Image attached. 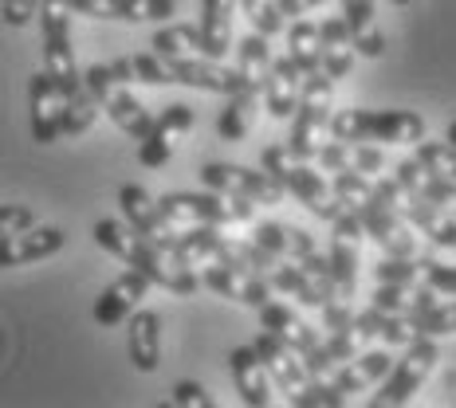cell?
<instances>
[{
	"instance_id": "obj_1",
	"label": "cell",
	"mask_w": 456,
	"mask_h": 408,
	"mask_svg": "<svg viewBox=\"0 0 456 408\" xmlns=\"http://www.w3.org/2000/svg\"><path fill=\"white\" fill-rule=\"evenodd\" d=\"M71 8L68 0H44L40 4V32H44V71L60 83L63 91V134H87L99 118V99H94L87 75H79L71 44Z\"/></svg>"
},
{
	"instance_id": "obj_2",
	"label": "cell",
	"mask_w": 456,
	"mask_h": 408,
	"mask_svg": "<svg viewBox=\"0 0 456 408\" xmlns=\"http://www.w3.org/2000/svg\"><path fill=\"white\" fill-rule=\"evenodd\" d=\"M94 244H99L102 252H110L114 260H122V263H130V268H138V271H146L150 279H154V287H166L169 295H197L201 291V283H205V275H197L193 263H185L177 252H169V248H161V244H154L150 236H142L138 228H130V224H122V220H99L94 224Z\"/></svg>"
},
{
	"instance_id": "obj_3",
	"label": "cell",
	"mask_w": 456,
	"mask_h": 408,
	"mask_svg": "<svg viewBox=\"0 0 456 408\" xmlns=\"http://www.w3.org/2000/svg\"><path fill=\"white\" fill-rule=\"evenodd\" d=\"M260 165L268 169V173L288 188L291 196H296L299 204H307L311 212L319 216V220H338L342 212H346V204L335 196V188H327L319 169L307 165V157H299L291 146H264L260 154Z\"/></svg>"
},
{
	"instance_id": "obj_4",
	"label": "cell",
	"mask_w": 456,
	"mask_h": 408,
	"mask_svg": "<svg viewBox=\"0 0 456 408\" xmlns=\"http://www.w3.org/2000/svg\"><path fill=\"white\" fill-rule=\"evenodd\" d=\"M330 138L342 141H389V146H417L425 141V118L417 110H335Z\"/></svg>"
},
{
	"instance_id": "obj_5",
	"label": "cell",
	"mask_w": 456,
	"mask_h": 408,
	"mask_svg": "<svg viewBox=\"0 0 456 408\" xmlns=\"http://www.w3.org/2000/svg\"><path fill=\"white\" fill-rule=\"evenodd\" d=\"M335 79L327 71H315L303 79V94H299V110H296V122H291V138L288 146L296 149L299 157L315 161L319 149L327 146V134H330V118H335Z\"/></svg>"
},
{
	"instance_id": "obj_6",
	"label": "cell",
	"mask_w": 456,
	"mask_h": 408,
	"mask_svg": "<svg viewBox=\"0 0 456 408\" xmlns=\"http://www.w3.org/2000/svg\"><path fill=\"white\" fill-rule=\"evenodd\" d=\"M169 220L177 224H213V228H232V224H252L256 204L244 196H224L216 188L208 193H166L161 196Z\"/></svg>"
},
{
	"instance_id": "obj_7",
	"label": "cell",
	"mask_w": 456,
	"mask_h": 408,
	"mask_svg": "<svg viewBox=\"0 0 456 408\" xmlns=\"http://www.w3.org/2000/svg\"><path fill=\"white\" fill-rule=\"evenodd\" d=\"M87 83H91L94 99H99V107L110 114V122L122 130V134L134 138V141L150 138L154 118H150V110L138 102V94L130 91V83H122L118 75H114L110 63H94V68L87 71Z\"/></svg>"
},
{
	"instance_id": "obj_8",
	"label": "cell",
	"mask_w": 456,
	"mask_h": 408,
	"mask_svg": "<svg viewBox=\"0 0 456 408\" xmlns=\"http://www.w3.org/2000/svg\"><path fill=\"white\" fill-rule=\"evenodd\" d=\"M436 357H441V349H436V338L421 334L417 341H410L402 354V362H394V369H389L382 393L370 396V404L374 408H397V404H410L413 393H421V385L429 381Z\"/></svg>"
},
{
	"instance_id": "obj_9",
	"label": "cell",
	"mask_w": 456,
	"mask_h": 408,
	"mask_svg": "<svg viewBox=\"0 0 456 408\" xmlns=\"http://www.w3.org/2000/svg\"><path fill=\"white\" fill-rule=\"evenodd\" d=\"M201 181L205 188H216L224 196H244L252 204H264V208H275L283 204L288 188H283L268 169H248V165H232V161H208L201 165Z\"/></svg>"
},
{
	"instance_id": "obj_10",
	"label": "cell",
	"mask_w": 456,
	"mask_h": 408,
	"mask_svg": "<svg viewBox=\"0 0 456 408\" xmlns=\"http://www.w3.org/2000/svg\"><path fill=\"white\" fill-rule=\"evenodd\" d=\"M118 204H122V216H126L130 228H138V232L150 236L154 244H161V248H169V252L182 255L185 224L169 220L166 208H161V201H154L146 188H142V185H122L118 188Z\"/></svg>"
},
{
	"instance_id": "obj_11",
	"label": "cell",
	"mask_w": 456,
	"mask_h": 408,
	"mask_svg": "<svg viewBox=\"0 0 456 408\" xmlns=\"http://www.w3.org/2000/svg\"><path fill=\"white\" fill-rule=\"evenodd\" d=\"M362 236H366V224L354 208L330 220V271H335V287H338V299H354L358 295V248H362Z\"/></svg>"
},
{
	"instance_id": "obj_12",
	"label": "cell",
	"mask_w": 456,
	"mask_h": 408,
	"mask_svg": "<svg viewBox=\"0 0 456 408\" xmlns=\"http://www.w3.org/2000/svg\"><path fill=\"white\" fill-rule=\"evenodd\" d=\"M205 287L216 291L221 299H232L240 307L260 310L264 302H272V279H264L260 271H252L240 260H221V263H205Z\"/></svg>"
},
{
	"instance_id": "obj_13",
	"label": "cell",
	"mask_w": 456,
	"mask_h": 408,
	"mask_svg": "<svg viewBox=\"0 0 456 408\" xmlns=\"http://www.w3.org/2000/svg\"><path fill=\"white\" fill-rule=\"evenodd\" d=\"M252 346L260 349V357H264V365H268L272 381L280 385V393L288 396V404H291L303 388L311 385V373H307V365H303V354L296 346H288L280 334H272V330H260V338H256Z\"/></svg>"
},
{
	"instance_id": "obj_14",
	"label": "cell",
	"mask_w": 456,
	"mask_h": 408,
	"mask_svg": "<svg viewBox=\"0 0 456 408\" xmlns=\"http://www.w3.org/2000/svg\"><path fill=\"white\" fill-rule=\"evenodd\" d=\"M75 16L118 24H161L177 16V0H68Z\"/></svg>"
},
{
	"instance_id": "obj_15",
	"label": "cell",
	"mask_w": 456,
	"mask_h": 408,
	"mask_svg": "<svg viewBox=\"0 0 456 408\" xmlns=\"http://www.w3.org/2000/svg\"><path fill=\"white\" fill-rule=\"evenodd\" d=\"M189 130H193V107H189V102H169V107L154 118L150 138L138 141V161L146 169H161L169 157H174L177 141H182Z\"/></svg>"
},
{
	"instance_id": "obj_16",
	"label": "cell",
	"mask_w": 456,
	"mask_h": 408,
	"mask_svg": "<svg viewBox=\"0 0 456 408\" xmlns=\"http://www.w3.org/2000/svg\"><path fill=\"white\" fill-rule=\"evenodd\" d=\"M150 287H154V279H150L146 271H138V268L122 271L118 279L94 299V322H99V326H118V322H126L134 310H142V299L150 295Z\"/></svg>"
},
{
	"instance_id": "obj_17",
	"label": "cell",
	"mask_w": 456,
	"mask_h": 408,
	"mask_svg": "<svg viewBox=\"0 0 456 408\" xmlns=\"http://www.w3.org/2000/svg\"><path fill=\"white\" fill-rule=\"evenodd\" d=\"M28 107H32L28 110V118H32V141L52 146L63 134V91L47 71L32 75V83H28Z\"/></svg>"
},
{
	"instance_id": "obj_18",
	"label": "cell",
	"mask_w": 456,
	"mask_h": 408,
	"mask_svg": "<svg viewBox=\"0 0 456 408\" xmlns=\"http://www.w3.org/2000/svg\"><path fill=\"white\" fill-rule=\"evenodd\" d=\"M166 68H169V75H174V83H182V87L224 94V99L240 91V71L224 68V63L213 60V55H197V60H166Z\"/></svg>"
},
{
	"instance_id": "obj_19",
	"label": "cell",
	"mask_w": 456,
	"mask_h": 408,
	"mask_svg": "<svg viewBox=\"0 0 456 408\" xmlns=\"http://www.w3.org/2000/svg\"><path fill=\"white\" fill-rule=\"evenodd\" d=\"M228 373H232V385L240 393V401L248 408H268L272 404V373L264 365L260 349L256 346H236L228 354Z\"/></svg>"
},
{
	"instance_id": "obj_20",
	"label": "cell",
	"mask_w": 456,
	"mask_h": 408,
	"mask_svg": "<svg viewBox=\"0 0 456 408\" xmlns=\"http://www.w3.org/2000/svg\"><path fill=\"white\" fill-rule=\"evenodd\" d=\"M68 236L60 228H28L16 236H0V268H24V263H40L63 252Z\"/></svg>"
},
{
	"instance_id": "obj_21",
	"label": "cell",
	"mask_w": 456,
	"mask_h": 408,
	"mask_svg": "<svg viewBox=\"0 0 456 408\" xmlns=\"http://www.w3.org/2000/svg\"><path fill=\"white\" fill-rule=\"evenodd\" d=\"M126 354L138 373H154L161 365V318L154 310H134L126 318Z\"/></svg>"
},
{
	"instance_id": "obj_22",
	"label": "cell",
	"mask_w": 456,
	"mask_h": 408,
	"mask_svg": "<svg viewBox=\"0 0 456 408\" xmlns=\"http://www.w3.org/2000/svg\"><path fill=\"white\" fill-rule=\"evenodd\" d=\"M303 79L307 75L299 71V63L291 55L272 63V75H268V87H264V102H268V114L272 118H291L299 110V94H303Z\"/></svg>"
},
{
	"instance_id": "obj_23",
	"label": "cell",
	"mask_w": 456,
	"mask_h": 408,
	"mask_svg": "<svg viewBox=\"0 0 456 408\" xmlns=\"http://www.w3.org/2000/svg\"><path fill=\"white\" fill-rule=\"evenodd\" d=\"M319 40H322V71H327L330 79H346L350 68H354V55H358L346 16H330V20H322Z\"/></svg>"
},
{
	"instance_id": "obj_24",
	"label": "cell",
	"mask_w": 456,
	"mask_h": 408,
	"mask_svg": "<svg viewBox=\"0 0 456 408\" xmlns=\"http://www.w3.org/2000/svg\"><path fill=\"white\" fill-rule=\"evenodd\" d=\"M260 330H272V334H280L288 346H296L299 354H311V349L322 346L319 330L307 326L303 318H296V310L283 307V302H264V307H260Z\"/></svg>"
},
{
	"instance_id": "obj_25",
	"label": "cell",
	"mask_w": 456,
	"mask_h": 408,
	"mask_svg": "<svg viewBox=\"0 0 456 408\" xmlns=\"http://www.w3.org/2000/svg\"><path fill=\"white\" fill-rule=\"evenodd\" d=\"M272 63H275V55H272L268 36H260V32L244 36V40H240V52H236V71H240V87H244V91H252V94H260V99H264V87H268V75H272Z\"/></svg>"
},
{
	"instance_id": "obj_26",
	"label": "cell",
	"mask_w": 456,
	"mask_h": 408,
	"mask_svg": "<svg viewBox=\"0 0 456 408\" xmlns=\"http://www.w3.org/2000/svg\"><path fill=\"white\" fill-rule=\"evenodd\" d=\"M232 12H240V0H201L205 55L213 60H224L232 52Z\"/></svg>"
},
{
	"instance_id": "obj_27",
	"label": "cell",
	"mask_w": 456,
	"mask_h": 408,
	"mask_svg": "<svg viewBox=\"0 0 456 408\" xmlns=\"http://www.w3.org/2000/svg\"><path fill=\"white\" fill-rule=\"evenodd\" d=\"M342 16H346V24H350L358 55H362V60H382L386 36H382V28H378L374 0H342Z\"/></svg>"
},
{
	"instance_id": "obj_28",
	"label": "cell",
	"mask_w": 456,
	"mask_h": 408,
	"mask_svg": "<svg viewBox=\"0 0 456 408\" xmlns=\"http://www.w3.org/2000/svg\"><path fill=\"white\" fill-rule=\"evenodd\" d=\"M389 354L386 349H370V354H358L354 362L338 365L335 373V385L342 388V393H362V388H370L374 381H382V377H389Z\"/></svg>"
},
{
	"instance_id": "obj_29",
	"label": "cell",
	"mask_w": 456,
	"mask_h": 408,
	"mask_svg": "<svg viewBox=\"0 0 456 408\" xmlns=\"http://www.w3.org/2000/svg\"><path fill=\"white\" fill-rule=\"evenodd\" d=\"M397 173V181L402 185H417L425 196H429L433 204H441V208H449V212L456 216V181L452 177H441V173H433V169H425L417 157L410 161H402V165L394 169Z\"/></svg>"
},
{
	"instance_id": "obj_30",
	"label": "cell",
	"mask_w": 456,
	"mask_h": 408,
	"mask_svg": "<svg viewBox=\"0 0 456 408\" xmlns=\"http://www.w3.org/2000/svg\"><path fill=\"white\" fill-rule=\"evenodd\" d=\"M358 326L366 330L370 338H382L386 346H410V341H417L421 334L413 330V322L405 315H394V310H382L370 302L366 310H358Z\"/></svg>"
},
{
	"instance_id": "obj_31",
	"label": "cell",
	"mask_w": 456,
	"mask_h": 408,
	"mask_svg": "<svg viewBox=\"0 0 456 408\" xmlns=\"http://www.w3.org/2000/svg\"><path fill=\"white\" fill-rule=\"evenodd\" d=\"M268 279H272V287H275V291L291 295L296 302H303V307H327V291H322L319 283L311 279V275L303 271L296 260H291V263H288V260H280V263L272 268Z\"/></svg>"
},
{
	"instance_id": "obj_32",
	"label": "cell",
	"mask_w": 456,
	"mask_h": 408,
	"mask_svg": "<svg viewBox=\"0 0 456 408\" xmlns=\"http://www.w3.org/2000/svg\"><path fill=\"white\" fill-rule=\"evenodd\" d=\"M154 52L161 60H197L205 55V36L201 24H166L154 32Z\"/></svg>"
},
{
	"instance_id": "obj_33",
	"label": "cell",
	"mask_w": 456,
	"mask_h": 408,
	"mask_svg": "<svg viewBox=\"0 0 456 408\" xmlns=\"http://www.w3.org/2000/svg\"><path fill=\"white\" fill-rule=\"evenodd\" d=\"M256 107H260V94H252L244 87L236 94H228L221 118H216V134H221L224 141H244L248 130H252V122H256Z\"/></svg>"
},
{
	"instance_id": "obj_34",
	"label": "cell",
	"mask_w": 456,
	"mask_h": 408,
	"mask_svg": "<svg viewBox=\"0 0 456 408\" xmlns=\"http://www.w3.org/2000/svg\"><path fill=\"white\" fill-rule=\"evenodd\" d=\"M288 55L299 63L303 75L322 71V40H319V24L296 20L288 28Z\"/></svg>"
},
{
	"instance_id": "obj_35",
	"label": "cell",
	"mask_w": 456,
	"mask_h": 408,
	"mask_svg": "<svg viewBox=\"0 0 456 408\" xmlns=\"http://www.w3.org/2000/svg\"><path fill=\"white\" fill-rule=\"evenodd\" d=\"M413 330L417 334H429V338H444V334H456V299H441L433 302V307L417 310V315H410Z\"/></svg>"
},
{
	"instance_id": "obj_36",
	"label": "cell",
	"mask_w": 456,
	"mask_h": 408,
	"mask_svg": "<svg viewBox=\"0 0 456 408\" xmlns=\"http://www.w3.org/2000/svg\"><path fill=\"white\" fill-rule=\"evenodd\" d=\"M240 16L252 24V32L268 36V40L280 32H288V16L280 12L275 0H240Z\"/></svg>"
},
{
	"instance_id": "obj_37",
	"label": "cell",
	"mask_w": 456,
	"mask_h": 408,
	"mask_svg": "<svg viewBox=\"0 0 456 408\" xmlns=\"http://www.w3.org/2000/svg\"><path fill=\"white\" fill-rule=\"evenodd\" d=\"M378 283H397V287H417L425 279V260L417 255H386L374 268Z\"/></svg>"
},
{
	"instance_id": "obj_38",
	"label": "cell",
	"mask_w": 456,
	"mask_h": 408,
	"mask_svg": "<svg viewBox=\"0 0 456 408\" xmlns=\"http://www.w3.org/2000/svg\"><path fill=\"white\" fill-rule=\"evenodd\" d=\"M417 161H421L425 169H433V173L452 177L456 181V146L449 138L444 141H417Z\"/></svg>"
},
{
	"instance_id": "obj_39",
	"label": "cell",
	"mask_w": 456,
	"mask_h": 408,
	"mask_svg": "<svg viewBox=\"0 0 456 408\" xmlns=\"http://www.w3.org/2000/svg\"><path fill=\"white\" fill-rule=\"evenodd\" d=\"M296 408H338V404H346V393L335 385V377H311V385L303 388V393L291 401Z\"/></svg>"
},
{
	"instance_id": "obj_40",
	"label": "cell",
	"mask_w": 456,
	"mask_h": 408,
	"mask_svg": "<svg viewBox=\"0 0 456 408\" xmlns=\"http://www.w3.org/2000/svg\"><path fill=\"white\" fill-rule=\"evenodd\" d=\"M366 330L362 326H350V330H335V334H327V349H330V357H335L338 365H346V362H354L358 354H362V346H366Z\"/></svg>"
},
{
	"instance_id": "obj_41",
	"label": "cell",
	"mask_w": 456,
	"mask_h": 408,
	"mask_svg": "<svg viewBox=\"0 0 456 408\" xmlns=\"http://www.w3.org/2000/svg\"><path fill=\"white\" fill-rule=\"evenodd\" d=\"M248 236L260 248H268L272 255L288 260V224H275V220H252L248 224Z\"/></svg>"
},
{
	"instance_id": "obj_42",
	"label": "cell",
	"mask_w": 456,
	"mask_h": 408,
	"mask_svg": "<svg viewBox=\"0 0 456 408\" xmlns=\"http://www.w3.org/2000/svg\"><path fill=\"white\" fill-rule=\"evenodd\" d=\"M130 60H134L138 83H146V87H166V83H174V75H169L166 60H161L158 52H138V55H130Z\"/></svg>"
},
{
	"instance_id": "obj_43",
	"label": "cell",
	"mask_w": 456,
	"mask_h": 408,
	"mask_svg": "<svg viewBox=\"0 0 456 408\" xmlns=\"http://www.w3.org/2000/svg\"><path fill=\"white\" fill-rule=\"evenodd\" d=\"M374 307H382V310H394V315H405L410 318L413 315V287H397V283H378V291H374Z\"/></svg>"
},
{
	"instance_id": "obj_44",
	"label": "cell",
	"mask_w": 456,
	"mask_h": 408,
	"mask_svg": "<svg viewBox=\"0 0 456 408\" xmlns=\"http://www.w3.org/2000/svg\"><path fill=\"white\" fill-rule=\"evenodd\" d=\"M319 165L327 173H342V169H354V141H342V138H330L327 146L319 149Z\"/></svg>"
},
{
	"instance_id": "obj_45",
	"label": "cell",
	"mask_w": 456,
	"mask_h": 408,
	"mask_svg": "<svg viewBox=\"0 0 456 408\" xmlns=\"http://www.w3.org/2000/svg\"><path fill=\"white\" fill-rule=\"evenodd\" d=\"M322 326L335 334V330H350L358 326V310L350 307V299H327V307H322Z\"/></svg>"
},
{
	"instance_id": "obj_46",
	"label": "cell",
	"mask_w": 456,
	"mask_h": 408,
	"mask_svg": "<svg viewBox=\"0 0 456 408\" xmlns=\"http://www.w3.org/2000/svg\"><path fill=\"white\" fill-rule=\"evenodd\" d=\"M28 228H36L32 208H24V204H4L0 208V236H16V232H28Z\"/></svg>"
},
{
	"instance_id": "obj_47",
	"label": "cell",
	"mask_w": 456,
	"mask_h": 408,
	"mask_svg": "<svg viewBox=\"0 0 456 408\" xmlns=\"http://www.w3.org/2000/svg\"><path fill=\"white\" fill-rule=\"evenodd\" d=\"M174 404L177 408H213V396H208V388L197 385V381H177L174 385Z\"/></svg>"
},
{
	"instance_id": "obj_48",
	"label": "cell",
	"mask_w": 456,
	"mask_h": 408,
	"mask_svg": "<svg viewBox=\"0 0 456 408\" xmlns=\"http://www.w3.org/2000/svg\"><path fill=\"white\" fill-rule=\"evenodd\" d=\"M354 169L366 177H382L386 169V154L378 146H362V141H354Z\"/></svg>"
},
{
	"instance_id": "obj_49",
	"label": "cell",
	"mask_w": 456,
	"mask_h": 408,
	"mask_svg": "<svg viewBox=\"0 0 456 408\" xmlns=\"http://www.w3.org/2000/svg\"><path fill=\"white\" fill-rule=\"evenodd\" d=\"M425 279H429L441 295L456 299V268H449V263H441V260H425Z\"/></svg>"
},
{
	"instance_id": "obj_50",
	"label": "cell",
	"mask_w": 456,
	"mask_h": 408,
	"mask_svg": "<svg viewBox=\"0 0 456 408\" xmlns=\"http://www.w3.org/2000/svg\"><path fill=\"white\" fill-rule=\"evenodd\" d=\"M40 4L44 0H4V24L8 28H24L36 12H40Z\"/></svg>"
},
{
	"instance_id": "obj_51",
	"label": "cell",
	"mask_w": 456,
	"mask_h": 408,
	"mask_svg": "<svg viewBox=\"0 0 456 408\" xmlns=\"http://www.w3.org/2000/svg\"><path fill=\"white\" fill-rule=\"evenodd\" d=\"M275 4H280V12H283V16H291V20H296V16L311 12V8L327 4V0H275Z\"/></svg>"
},
{
	"instance_id": "obj_52",
	"label": "cell",
	"mask_w": 456,
	"mask_h": 408,
	"mask_svg": "<svg viewBox=\"0 0 456 408\" xmlns=\"http://www.w3.org/2000/svg\"><path fill=\"white\" fill-rule=\"evenodd\" d=\"M110 68H114V75H118L122 83H134L138 79V75H134V60H114Z\"/></svg>"
},
{
	"instance_id": "obj_53",
	"label": "cell",
	"mask_w": 456,
	"mask_h": 408,
	"mask_svg": "<svg viewBox=\"0 0 456 408\" xmlns=\"http://www.w3.org/2000/svg\"><path fill=\"white\" fill-rule=\"evenodd\" d=\"M444 138H449L452 146H456V122H449V126H444Z\"/></svg>"
},
{
	"instance_id": "obj_54",
	"label": "cell",
	"mask_w": 456,
	"mask_h": 408,
	"mask_svg": "<svg viewBox=\"0 0 456 408\" xmlns=\"http://www.w3.org/2000/svg\"><path fill=\"white\" fill-rule=\"evenodd\" d=\"M394 4H413V0H394Z\"/></svg>"
}]
</instances>
